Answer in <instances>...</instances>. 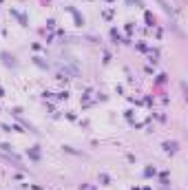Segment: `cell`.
I'll return each mask as SVG.
<instances>
[{
    "instance_id": "obj_2",
    "label": "cell",
    "mask_w": 188,
    "mask_h": 190,
    "mask_svg": "<svg viewBox=\"0 0 188 190\" xmlns=\"http://www.w3.org/2000/svg\"><path fill=\"white\" fill-rule=\"evenodd\" d=\"M164 148H166V151H175L177 144H164Z\"/></svg>"
},
{
    "instance_id": "obj_1",
    "label": "cell",
    "mask_w": 188,
    "mask_h": 190,
    "mask_svg": "<svg viewBox=\"0 0 188 190\" xmlns=\"http://www.w3.org/2000/svg\"><path fill=\"white\" fill-rule=\"evenodd\" d=\"M0 148H2V151H7V153H11V146H9V144H2ZM11 155H13V153H11ZM13 157H16V155H13ZM16 159H18V157H16Z\"/></svg>"
},
{
    "instance_id": "obj_3",
    "label": "cell",
    "mask_w": 188,
    "mask_h": 190,
    "mask_svg": "<svg viewBox=\"0 0 188 190\" xmlns=\"http://www.w3.org/2000/svg\"><path fill=\"white\" fill-rule=\"evenodd\" d=\"M2 93H5V91H2V86H0V95H2Z\"/></svg>"
}]
</instances>
